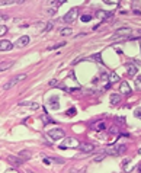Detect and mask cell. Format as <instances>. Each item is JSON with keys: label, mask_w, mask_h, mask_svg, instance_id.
Segmentation results:
<instances>
[{"label": "cell", "mask_w": 141, "mask_h": 173, "mask_svg": "<svg viewBox=\"0 0 141 173\" xmlns=\"http://www.w3.org/2000/svg\"><path fill=\"white\" fill-rule=\"evenodd\" d=\"M45 26H47V23H44V22H38L37 23V29H39V31H45Z\"/></svg>", "instance_id": "obj_23"}, {"label": "cell", "mask_w": 141, "mask_h": 173, "mask_svg": "<svg viewBox=\"0 0 141 173\" xmlns=\"http://www.w3.org/2000/svg\"><path fill=\"white\" fill-rule=\"evenodd\" d=\"M9 16L8 15H4V13H0V20H3V19H8Z\"/></svg>", "instance_id": "obj_36"}, {"label": "cell", "mask_w": 141, "mask_h": 173, "mask_svg": "<svg viewBox=\"0 0 141 173\" xmlns=\"http://www.w3.org/2000/svg\"><path fill=\"white\" fill-rule=\"evenodd\" d=\"M29 44V37H20V38L15 42V47H18V48H23V47H26Z\"/></svg>", "instance_id": "obj_7"}, {"label": "cell", "mask_w": 141, "mask_h": 173, "mask_svg": "<svg viewBox=\"0 0 141 173\" xmlns=\"http://www.w3.org/2000/svg\"><path fill=\"white\" fill-rule=\"evenodd\" d=\"M77 16H79V9H77V7H73V9H70L66 13L64 22H66V23H73V22L77 19Z\"/></svg>", "instance_id": "obj_4"}, {"label": "cell", "mask_w": 141, "mask_h": 173, "mask_svg": "<svg viewBox=\"0 0 141 173\" xmlns=\"http://www.w3.org/2000/svg\"><path fill=\"white\" fill-rule=\"evenodd\" d=\"M48 85H50V87H58V82H57L56 79H54V80H51Z\"/></svg>", "instance_id": "obj_28"}, {"label": "cell", "mask_w": 141, "mask_h": 173, "mask_svg": "<svg viewBox=\"0 0 141 173\" xmlns=\"http://www.w3.org/2000/svg\"><path fill=\"white\" fill-rule=\"evenodd\" d=\"M48 106H51V109H54V111H57L58 109V96H52L50 97V100H48Z\"/></svg>", "instance_id": "obj_13"}, {"label": "cell", "mask_w": 141, "mask_h": 173, "mask_svg": "<svg viewBox=\"0 0 141 173\" xmlns=\"http://www.w3.org/2000/svg\"><path fill=\"white\" fill-rule=\"evenodd\" d=\"M127 74L130 77H134L137 74V67H135V66H128V67H127Z\"/></svg>", "instance_id": "obj_16"}, {"label": "cell", "mask_w": 141, "mask_h": 173, "mask_svg": "<svg viewBox=\"0 0 141 173\" xmlns=\"http://www.w3.org/2000/svg\"><path fill=\"white\" fill-rule=\"evenodd\" d=\"M19 157H20V159H23V160H29L32 156H31V153H29V151H26V150H22V151L19 153Z\"/></svg>", "instance_id": "obj_18"}, {"label": "cell", "mask_w": 141, "mask_h": 173, "mask_svg": "<svg viewBox=\"0 0 141 173\" xmlns=\"http://www.w3.org/2000/svg\"><path fill=\"white\" fill-rule=\"evenodd\" d=\"M135 170H137V172H141V163H140V166H138V167H137Z\"/></svg>", "instance_id": "obj_39"}, {"label": "cell", "mask_w": 141, "mask_h": 173, "mask_svg": "<svg viewBox=\"0 0 141 173\" xmlns=\"http://www.w3.org/2000/svg\"><path fill=\"white\" fill-rule=\"evenodd\" d=\"M90 19H92L90 15H83V16H82V20H83V22H89Z\"/></svg>", "instance_id": "obj_29"}, {"label": "cell", "mask_w": 141, "mask_h": 173, "mask_svg": "<svg viewBox=\"0 0 141 173\" xmlns=\"http://www.w3.org/2000/svg\"><path fill=\"white\" fill-rule=\"evenodd\" d=\"M116 121H118V122H121V124H124V122H125V119H124V118H118Z\"/></svg>", "instance_id": "obj_38"}, {"label": "cell", "mask_w": 141, "mask_h": 173, "mask_svg": "<svg viewBox=\"0 0 141 173\" xmlns=\"http://www.w3.org/2000/svg\"><path fill=\"white\" fill-rule=\"evenodd\" d=\"M29 108H31V109H38V108H39V105H38V103H35V102H31V103H29Z\"/></svg>", "instance_id": "obj_30"}, {"label": "cell", "mask_w": 141, "mask_h": 173, "mask_svg": "<svg viewBox=\"0 0 141 173\" xmlns=\"http://www.w3.org/2000/svg\"><path fill=\"white\" fill-rule=\"evenodd\" d=\"M132 12H134V15H141V10H138V9H134Z\"/></svg>", "instance_id": "obj_37"}, {"label": "cell", "mask_w": 141, "mask_h": 173, "mask_svg": "<svg viewBox=\"0 0 141 173\" xmlns=\"http://www.w3.org/2000/svg\"><path fill=\"white\" fill-rule=\"evenodd\" d=\"M67 114H68V115H76V109H74V108L68 109V111H67Z\"/></svg>", "instance_id": "obj_32"}, {"label": "cell", "mask_w": 141, "mask_h": 173, "mask_svg": "<svg viewBox=\"0 0 141 173\" xmlns=\"http://www.w3.org/2000/svg\"><path fill=\"white\" fill-rule=\"evenodd\" d=\"M64 45H66V42H58V44H56V45L50 47L48 49H57V48H60V47H64Z\"/></svg>", "instance_id": "obj_24"}, {"label": "cell", "mask_w": 141, "mask_h": 173, "mask_svg": "<svg viewBox=\"0 0 141 173\" xmlns=\"http://www.w3.org/2000/svg\"><path fill=\"white\" fill-rule=\"evenodd\" d=\"M118 131H119V130H118V127H112V128H111V133H112V134H116Z\"/></svg>", "instance_id": "obj_34"}, {"label": "cell", "mask_w": 141, "mask_h": 173, "mask_svg": "<svg viewBox=\"0 0 141 173\" xmlns=\"http://www.w3.org/2000/svg\"><path fill=\"white\" fill-rule=\"evenodd\" d=\"M106 154H108L106 151H100V153H99L98 156H96V157H94L93 160L96 162V163H99V162H102V160H104L105 157H106Z\"/></svg>", "instance_id": "obj_19"}, {"label": "cell", "mask_w": 141, "mask_h": 173, "mask_svg": "<svg viewBox=\"0 0 141 173\" xmlns=\"http://www.w3.org/2000/svg\"><path fill=\"white\" fill-rule=\"evenodd\" d=\"M109 82H111V83H116V82H119V76H118L115 71H111V73H109Z\"/></svg>", "instance_id": "obj_17"}, {"label": "cell", "mask_w": 141, "mask_h": 173, "mask_svg": "<svg viewBox=\"0 0 141 173\" xmlns=\"http://www.w3.org/2000/svg\"><path fill=\"white\" fill-rule=\"evenodd\" d=\"M90 60H92V61H98V63H100V64H102V60H100V54H94V55H92V57H90Z\"/></svg>", "instance_id": "obj_21"}, {"label": "cell", "mask_w": 141, "mask_h": 173, "mask_svg": "<svg viewBox=\"0 0 141 173\" xmlns=\"http://www.w3.org/2000/svg\"><path fill=\"white\" fill-rule=\"evenodd\" d=\"M51 162H52L51 159H48V157H44V163H45V164H51Z\"/></svg>", "instance_id": "obj_35"}, {"label": "cell", "mask_w": 141, "mask_h": 173, "mask_svg": "<svg viewBox=\"0 0 141 173\" xmlns=\"http://www.w3.org/2000/svg\"><path fill=\"white\" fill-rule=\"evenodd\" d=\"M13 66V61H2L0 63V71H6Z\"/></svg>", "instance_id": "obj_15"}, {"label": "cell", "mask_w": 141, "mask_h": 173, "mask_svg": "<svg viewBox=\"0 0 141 173\" xmlns=\"http://www.w3.org/2000/svg\"><path fill=\"white\" fill-rule=\"evenodd\" d=\"M119 93L121 95H131V87L127 82H122L121 86H119Z\"/></svg>", "instance_id": "obj_8"}, {"label": "cell", "mask_w": 141, "mask_h": 173, "mask_svg": "<svg viewBox=\"0 0 141 173\" xmlns=\"http://www.w3.org/2000/svg\"><path fill=\"white\" fill-rule=\"evenodd\" d=\"M135 87H137V90H141V76L137 77V80H135Z\"/></svg>", "instance_id": "obj_26"}, {"label": "cell", "mask_w": 141, "mask_h": 173, "mask_svg": "<svg viewBox=\"0 0 141 173\" xmlns=\"http://www.w3.org/2000/svg\"><path fill=\"white\" fill-rule=\"evenodd\" d=\"M96 16H98L100 20H105V19L112 18V13H111V12H105V10H99V12L96 13Z\"/></svg>", "instance_id": "obj_12"}, {"label": "cell", "mask_w": 141, "mask_h": 173, "mask_svg": "<svg viewBox=\"0 0 141 173\" xmlns=\"http://www.w3.org/2000/svg\"><path fill=\"white\" fill-rule=\"evenodd\" d=\"M80 150H82V153H85V154H89V153H93V150H94V145L93 144H80Z\"/></svg>", "instance_id": "obj_10"}, {"label": "cell", "mask_w": 141, "mask_h": 173, "mask_svg": "<svg viewBox=\"0 0 141 173\" xmlns=\"http://www.w3.org/2000/svg\"><path fill=\"white\" fill-rule=\"evenodd\" d=\"M25 79H26V74H18V76L12 77L9 82H8V83H6V85L3 86V89H4V90H9V89H12L13 86H16L19 82H23Z\"/></svg>", "instance_id": "obj_1"}, {"label": "cell", "mask_w": 141, "mask_h": 173, "mask_svg": "<svg viewBox=\"0 0 141 173\" xmlns=\"http://www.w3.org/2000/svg\"><path fill=\"white\" fill-rule=\"evenodd\" d=\"M60 34H61V37H66V35H71L73 34V29L71 28H64L60 31Z\"/></svg>", "instance_id": "obj_20"}, {"label": "cell", "mask_w": 141, "mask_h": 173, "mask_svg": "<svg viewBox=\"0 0 141 173\" xmlns=\"http://www.w3.org/2000/svg\"><path fill=\"white\" fill-rule=\"evenodd\" d=\"M121 103V95L119 93H113V95H111V105L116 106Z\"/></svg>", "instance_id": "obj_14"}, {"label": "cell", "mask_w": 141, "mask_h": 173, "mask_svg": "<svg viewBox=\"0 0 141 173\" xmlns=\"http://www.w3.org/2000/svg\"><path fill=\"white\" fill-rule=\"evenodd\" d=\"M52 26H54V23L48 22V23H47V26H45V31H51V29H52Z\"/></svg>", "instance_id": "obj_31"}, {"label": "cell", "mask_w": 141, "mask_h": 173, "mask_svg": "<svg viewBox=\"0 0 141 173\" xmlns=\"http://www.w3.org/2000/svg\"><path fill=\"white\" fill-rule=\"evenodd\" d=\"M131 35V28L128 26H124V28H119L118 31H115L113 34V38H119V37H128Z\"/></svg>", "instance_id": "obj_5"}, {"label": "cell", "mask_w": 141, "mask_h": 173, "mask_svg": "<svg viewBox=\"0 0 141 173\" xmlns=\"http://www.w3.org/2000/svg\"><path fill=\"white\" fill-rule=\"evenodd\" d=\"M8 162H9L12 166H15V167H19V166L22 164V159H19V157H15V156H8Z\"/></svg>", "instance_id": "obj_9"}, {"label": "cell", "mask_w": 141, "mask_h": 173, "mask_svg": "<svg viewBox=\"0 0 141 173\" xmlns=\"http://www.w3.org/2000/svg\"><path fill=\"white\" fill-rule=\"evenodd\" d=\"M76 147H80V143L73 138V137H70V138H66L61 144H60V148H76Z\"/></svg>", "instance_id": "obj_2"}, {"label": "cell", "mask_w": 141, "mask_h": 173, "mask_svg": "<svg viewBox=\"0 0 141 173\" xmlns=\"http://www.w3.org/2000/svg\"><path fill=\"white\" fill-rule=\"evenodd\" d=\"M94 128H96L98 131H104V130H105V124H104V122H99L98 125H94Z\"/></svg>", "instance_id": "obj_25"}, {"label": "cell", "mask_w": 141, "mask_h": 173, "mask_svg": "<svg viewBox=\"0 0 141 173\" xmlns=\"http://www.w3.org/2000/svg\"><path fill=\"white\" fill-rule=\"evenodd\" d=\"M8 32V26L6 25H0V37H3Z\"/></svg>", "instance_id": "obj_22"}, {"label": "cell", "mask_w": 141, "mask_h": 173, "mask_svg": "<svg viewBox=\"0 0 141 173\" xmlns=\"http://www.w3.org/2000/svg\"><path fill=\"white\" fill-rule=\"evenodd\" d=\"M134 115H135V118H138V119H141V108H137V109H135Z\"/></svg>", "instance_id": "obj_27"}, {"label": "cell", "mask_w": 141, "mask_h": 173, "mask_svg": "<svg viewBox=\"0 0 141 173\" xmlns=\"http://www.w3.org/2000/svg\"><path fill=\"white\" fill-rule=\"evenodd\" d=\"M48 135H50L52 140H61V138H64L66 133H64V130L56 127V128H52V130H48Z\"/></svg>", "instance_id": "obj_3"}, {"label": "cell", "mask_w": 141, "mask_h": 173, "mask_svg": "<svg viewBox=\"0 0 141 173\" xmlns=\"http://www.w3.org/2000/svg\"><path fill=\"white\" fill-rule=\"evenodd\" d=\"M13 48V44L8 39H2L0 41V51H10Z\"/></svg>", "instance_id": "obj_6"}, {"label": "cell", "mask_w": 141, "mask_h": 173, "mask_svg": "<svg viewBox=\"0 0 141 173\" xmlns=\"http://www.w3.org/2000/svg\"><path fill=\"white\" fill-rule=\"evenodd\" d=\"M105 3H112V4H116V3H119V0H104Z\"/></svg>", "instance_id": "obj_33"}, {"label": "cell", "mask_w": 141, "mask_h": 173, "mask_svg": "<svg viewBox=\"0 0 141 173\" xmlns=\"http://www.w3.org/2000/svg\"><path fill=\"white\" fill-rule=\"evenodd\" d=\"M127 151V145H118V147H115L113 150H109L108 154H122Z\"/></svg>", "instance_id": "obj_11"}]
</instances>
